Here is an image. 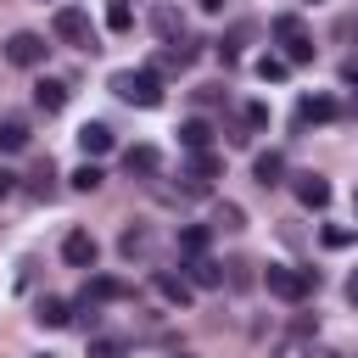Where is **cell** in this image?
I'll return each instance as SVG.
<instances>
[{
	"mask_svg": "<svg viewBox=\"0 0 358 358\" xmlns=\"http://www.w3.org/2000/svg\"><path fill=\"white\" fill-rule=\"evenodd\" d=\"M218 173H224V162H218L213 151H190V157H185V179H196V185H207V190H213V179H218Z\"/></svg>",
	"mask_w": 358,
	"mask_h": 358,
	"instance_id": "9a60e30c",
	"label": "cell"
},
{
	"mask_svg": "<svg viewBox=\"0 0 358 358\" xmlns=\"http://www.w3.org/2000/svg\"><path fill=\"white\" fill-rule=\"evenodd\" d=\"M151 28H157L162 39H179V34H185V17H179L173 6H157V11H151Z\"/></svg>",
	"mask_w": 358,
	"mask_h": 358,
	"instance_id": "603a6c76",
	"label": "cell"
},
{
	"mask_svg": "<svg viewBox=\"0 0 358 358\" xmlns=\"http://www.w3.org/2000/svg\"><path fill=\"white\" fill-rule=\"evenodd\" d=\"M117 140H112V129L106 123H84L78 129V151H84V162H95V157H106Z\"/></svg>",
	"mask_w": 358,
	"mask_h": 358,
	"instance_id": "4fadbf2b",
	"label": "cell"
},
{
	"mask_svg": "<svg viewBox=\"0 0 358 358\" xmlns=\"http://www.w3.org/2000/svg\"><path fill=\"white\" fill-rule=\"evenodd\" d=\"M34 319H39L45 330H67V324H73V302H67V296H39Z\"/></svg>",
	"mask_w": 358,
	"mask_h": 358,
	"instance_id": "5bb4252c",
	"label": "cell"
},
{
	"mask_svg": "<svg viewBox=\"0 0 358 358\" xmlns=\"http://www.w3.org/2000/svg\"><path fill=\"white\" fill-rule=\"evenodd\" d=\"M123 6H129V0H123Z\"/></svg>",
	"mask_w": 358,
	"mask_h": 358,
	"instance_id": "f35d334b",
	"label": "cell"
},
{
	"mask_svg": "<svg viewBox=\"0 0 358 358\" xmlns=\"http://www.w3.org/2000/svg\"><path fill=\"white\" fill-rule=\"evenodd\" d=\"M28 196H34V201H50V196H56V168H50V157L28 173Z\"/></svg>",
	"mask_w": 358,
	"mask_h": 358,
	"instance_id": "ffe728a7",
	"label": "cell"
},
{
	"mask_svg": "<svg viewBox=\"0 0 358 358\" xmlns=\"http://www.w3.org/2000/svg\"><path fill=\"white\" fill-rule=\"evenodd\" d=\"M117 252L134 263V257H145V252H151V235H145L140 224H129V229H123V241H117Z\"/></svg>",
	"mask_w": 358,
	"mask_h": 358,
	"instance_id": "cb8c5ba5",
	"label": "cell"
},
{
	"mask_svg": "<svg viewBox=\"0 0 358 358\" xmlns=\"http://www.w3.org/2000/svg\"><path fill=\"white\" fill-rule=\"evenodd\" d=\"M207 241H213V229H207V224H185V229H179V252H185V257H201V252H207Z\"/></svg>",
	"mask_w": 358,
	"mask_h": 358,
	"instance_id": "7402d4cb",
	"label": "cell"
},
{
	"mask_svg": "<svg viewBox=\"0 0 358 358\" xmlns=\"http://www.w3.org/2000/svg\"><path fill=\"white\" fill-rule=\"evenodd\" d=\"M179 145H185V151H207V145H213V123H207V117H185V123H179Z\"/></svg>",
	"mask_w": 358,
	"mask_h": 358,
	"instance_id": "e0dca14e",
	"label": "cell"
},
{
	"mask_svg": "<svg viewBox=\"0 0 358 358\" xmlns=\"http://www.w3.org/2000/svg\"><path fill=\"white\" fill-rule=\"evenodd\" d=\"M101 179H106V173H101L95 162H78V168L67 173V185H73V190H84V196H90V190H101Z\"/></svg>",
	"mask_w": 358,
	"mask_h": 358,
	"instance_id": "d4e9b609",
	"label": "cell"
},
{
	"mask_svg": "<svg viewBox=\"0 0 358 358\" xmlns=\"http://www.w3.org/2000/svg\"><path fill=\"white\" fill-rule=\"evenodd\" d=\"M123 168H129V179H157L162 173V151L157 145H129L123 151Z\"/></svg>",
	"mask_w": 358,
	"mask_h": 358,
	"instance_id": "8fae6325",
	"label": "cell"
},
{
	"mask_svg": "<svg viewBox=\"0 0 358 358\" xmlns=\"http://www.w3.org/2000/svg\"><path fill=\"white\" fill-rule=\"evenodd\" d=\"M257 78H263V84H285V78H291V62L274 56V50H263V56H257Z\"/></svg>",
	"mask_w": 358,
	"mask_h": 358,
	"instance_id": "44dd1931",
	"label": "cell"
},
{
	"mask_svg": "<svg viewBox=\"0 0 358 358\" xmlns=\"http://www.w3.org/2000/svg\"><path fill=\"white\" fill-rule=\"evenodd\" d=\"M50 34H56V39H67V45H84V50H95V28H90V11H84V6H56V17H50Z\"/></svg>",
	"mask_w": 358,
	"mask_h": 358,
	"instance_id": "277c9868",
	"label": "cell"
},
{
	"mask_svg": "<svg viewBox=\"0 0 358 358\" xmlns=\"http://www.w3.org/2000/svg\"><path fill=\"white\" fill-rule=\"evenodd\" d=\"M11 190H17V173H11V168H0V201H6Z\"/></svg>",
	"mask_w": 358,
	"mask_h": 358,
	"instance_id": "d6a6232c",
	"label": "cell"
},
{
	"mask_svg": "<svg viewBox=\"0 0 358 358\" xmlns=\"http://www.w3.org/2000/svg\"><path fill=\"white\" fill-rule=\"evenodd\" d=\"M151 280H157V291H162V296H168V302H173V308H185V302H190V296H196V291H190V280H185V274H168V268H157V274H151Z\"/></svg>",
	"mask_w": 358,
	"mask_h": 358,
	"instance_id": "ac0fdd59",
	"label": "cell"
},
{
	"mask_svg": "<svg viewBox=\"0 0 358 358\" xmlns=\"http://www.w3.org/2000/svg\"><path fill=\"white\" fill-rule=\"evenodd\" d=\"M241 123H246V129H263V123H268V106H263V101H246V106H241Z\"/></svg>",
	"mask_w": 358,
	"mask_h": 358,
	"instance_id": "f546056e",
	"label": "cell"
},
{
	"mask_svg": "<svg viewBox=\"0 0 358 358\" xmlns=\"http://www.w3.org/2000/svg\"><path fill=\"white\" fill-rule=\"evenodd\" d=\"M352 207H358V196H352Z\"/></svg>",
	"mask_w": 358,
	"mask_h": 358,
	"instance_id": "d590c367",
	"label": "cell"
},
{
	"mask_svg": "<svg viewBox=\"0 0 358 358\" xmlns=\"http://www.w3.org/2000/svg\"><path fill=\"white\" fill-rule=\"evenodd\" d=\"M347 302H352V308H358V268H352V274H347Z\"/></svg>",
	"mask_w": 358,
	"mask_h": 358,
	"instance_id": "e575fe53",
	"label": "cell"
},
{
	"mask_svg": "<svg viewBox=\"0 0 358 358\" xmlns=\"http://www.w3.org/2000/svg\"><path fill=\"white\" fill-rule=\"evenodd\" d=\"M291 190H296V201L313 207V213L330 207V179H324V173H291Z\"/></svg>",
	"mask_w": 358,
	"mask_h": 358,
	"instance_id": "9c48e42d",
	"label": "cell"
},
{
	"mask_svg": "<svg viewBox=\"0 0 358 358\" xmlns=\"http://www.w3.org/2000/svg\"><path fill=\"white\" fill-rule=\"evenodd\" d=\"M213 229H246V213H241L235 201H218V207H213Z\"/></svg>",
	"mask_w": 358,
	"mask_h": 358,
	"instance_id": "4316f807",
	"label": "cell"
},
{
	"mask_svg": "<svg viewBox=\"0 0 358 358\" xmlns=\"http://www.w3.org/2000/svg\"><path fill=\"white\" fill-rule=\"evenodd\" d=\"M252 179H257L263 190L280 185V179H285V157H280V151H257V157H252Z\"/></svg>",
	"mask_w": 358,
	"mask_h": 358,
	"instance_id": "2e32d148",
	"label": "cell"
},
{
	"mask_svg": "<svg viewBox=\"0 0 358 358\" xmlns=\"http://www.w3.org/2000/svg\"><path fill=\"white\" fill-rule=\"evenodd\" d=\"M341 84H347V90H358V56H347V62H341Z\"/></svg>",
	"mask_w": 358,
	"mask_h": 358,
	"instance_id": "1f68e13d",
	"label": "cell"
},
{
	"mask_svg": "<svg viewBox=\"0 0 358 358\" xmlns=\"http://www.w3.org/2000/svg\"><path fill=\"white\" fill-rule=\"evenodd\" d=\"M28 140H34V134H28L22 117H0V151H6V157H11V151H28Z\"/></svg>",
	"mask_w": 358,
	"mask_h": 358,
	"instance_id": "d6986e66",
	"label": "cell"
},
{
	"mask_svg": "<svg viewBox=\"0 0 358 358\" xmlns=\"http://www.w3.org/2000/svg\"><path fill=\"white\" fill-rule=\"evenodd\" d=\"M106 28H112V34H129V28H134V11H129L123 0H112V6H106Z\"/></svg>",
	"mask_w": 358,
	"mask_h": 358,
	"instance_id": "f1b7e54d",
	"label": "cell"
},
{
	"mask_svg": "<svg viewBox=\"0 0 358 358\" xmlns=\"http://www.w3.org/2000/svg\"><path fill=\"white\" fill-rule=\"evenodd\" d=\"M179 358H190V352H179Z\"/></svg>",
	"mask_w": 358,
	"mask_h": 358,
	"instance_id": "74e56055",
	"label": "cell"
},
{
	"mask_svg": "<svg viewBox=\"0 0 358 358\" xmlns=\"http://www.w3.org/2000/svg\"><path fill=\"white\" fill-rule=\"evenodd\" d=\"M45 56H50V45H45V34H34V28H22V34L6 39V62H17V67H45Z\"/></svg>",
	"mask_w": 358,
	"mask_h": 358,
	"instance_id": "8992f818",
	"label": "cell"
},
{
	"mask_svg": "<svg viewBox=\"0 0 358 358\" xmlns=\"http://www.w3.org/2000/svg\"><path fill=\"white\" fill-rule=\"evenodd\" d=\"M78 296H90V302H129V296H134V285H129V280H117V274H90V285H84Z\"/></svg>",
	"mask_w": 358,
	"mask_h": 358,
	"instance_id": "30bf717a",
	"label": "cell"
},
{
	"mask_svg": "<svg viewBox=\"0 0 358 358\" xmlns=\"http://www.w3.org/2000/svg\"><path fill=\"white\" fill-rule=\"evenodd\" d=\"M302 358H341L336 347H302Z\"/></svg>",
	"mask_w": 358,
	"mask_h": 358,
	"instance_id": "836d02e7",
	"label": "cell"
},
{
	"mask_svg": "<svg viewBox=\"0 0 358 358\" xmlns=\"http://www.w3.org/2000/svg\"><path fill=\"white\" fill-rule=\"evenodd\" d=\"M62 257H67L73 268H95L101 246H95V235H90V229H67V235H62Z\"/></svg>",
	"mask_w": 358,
	"mask_h": 358,
	"instance_id": "52a82bcc",
	"label": "cell"
},
{
	"mask_svg": "<svg viewBox=\"0 0 358 358\" xmlns=\"http://www.w3.org/2000/svg\"><path fill=\"white\" fill-rule=\"evenodd\" d=\"M319 241H324L330 252H341V246H352V241H358V229H347V224H324V229H319Z\"/></svg>",
	"mask_w": 358,
	"mask_h": 358,
	"instance_id": "83f0119b",
	"label": "cell"
},
{
	"mask_svg": "<svg viewBox=\"0 0 358 358\" xmlns=\"http://www.w3.org/2000/svg\"><path fill=\"white\" fill-rule=\"evenodd\" d=\"M112 95L129 101V106L157 112V106H162V78H157L151 67H123V73H112Z\"/></svg>",
	"mask_w": 358,
	"mask_h": 358,
	"instance_id": "6da1fadb",
	"label": "cell"
},
{
	"mask_svg": "<svg viewBox=\"0 0 358 358\" xmlns=\"http://www.w3.org/2000/svg\"><path fill=\"white\" fill-rule=\"evenodd\" d=\"M67 95H73L67 78H39V84H34V106H39V112H62Z\"/></svg>",
	"mask_w": 358,
	"mask_h": 358,
	"instance_id": "7c38bea8",
	"label": "cell"
},
{
	"mask_svg": "<svg viewBox=\"0 0 358 358\" xmlns=\"http://www.w3.org/2000/svg\"><path fill=\"white\" fill-rule=\"evenodd\" d=\"M179 268H185L190 291H218V285H224V263H213L207 252H201V257H185Z\"/></svg>",
	"mask_w": 358,
	"mask_h": 358,
	"instance_id": "ba28073f",
	"label": "cell"
},
{
	"mask_svg": "<svg viewBox=\"0 0 358 358\" xmlns=\"http://www.w3.org/2000/svg\"><path fill=\"white\" fill-rule=\"evenodd\" d=\"M218 101H229L218 84H201V90H196V106H218Z\"/></svg>",
	"mask_w": 358,
	"mask_h": 358,
	"instance_id": "4dcf8cb0",
	"label": "cell"
},
{
	"mask_svg": "<svg viewBox=\"0 0 358 358\" xmlns=\"http://www.w3.org/2000/svg\"><path fill=\"white\" fill-rule=\"evenodd\" d=\"M263 285H268V296H280V302H302V296H313V291H319V268L268 263V268H263Z\"/></svg>",
	"mask_w": 358,
	"mask_h": 358,
	"instance_id": "7a4b0ae2",
	"label": "cell"
},
{
	"mask_svg": "<svg viewBox=\"0 0 358 358\" xmlns=\"http://www.w3.org/2000/svg\"><path fill=\"white\" fill-rule=\"evenodd\" d=\"M90 358H129L123 336H90Z\"/></svg>",
	"mask_w": 358,
	"mask_h": 358,
	"instance_id": "484cf974",
	"label": "cell"
},
{
	"mask_svg": "<svg viewBox=\"0 0 358 358\" xmlns=\"http://www.w3.org/2000/svg\"><path fill=\"white\" fill-rule=\"evenodd\" d=\"M39 358H50V352H39Z\"/></svg>",
	"mask_w": 358,
	"mask_h": 358,
	"instance_id": "8d00e7d4",
	"label": "cell"
},
{
	"mask_svg": "<svg viewBox=\"0 0 358 358\" xmlns=\"http://www.w3.org/2000/svg\"><path fill=\"white\" fill-rule=\"evenodd\" d=\"M268 34H274V45H280V56H285L291 67L313 62V34H308V22H302L296 11H280V17L268 22Z\"/></svg>",
	"mask_w": 358,
	"mask_h": 358,
	"instance_id": "3957f363",
	"label": "cell"
},
{
	"mask_svg": "<svg viewBox=\"0 0 358 358\" xmlns=\"http://www.w3.org/2000/svg\"><path fill=\"white\" fill-rule=\"evenodd\" d=\"M336 117H341V101H336V95H302L296 112H291V129L308 134L313 123H336Z\"/></svg>",
	"mask_w": 358,
	"mask_h": 358,
	"instance_id": "5b68a950",
	"label": "cell"
}]
</instances>
